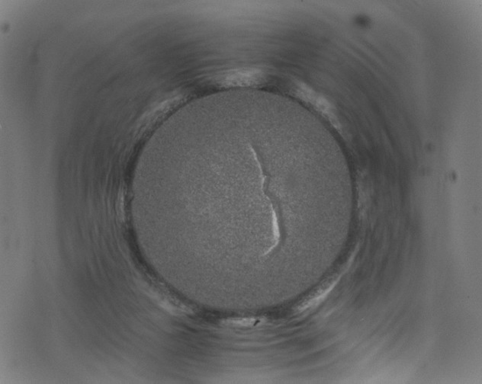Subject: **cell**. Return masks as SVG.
Here are the masks:
<instances>
[{
    "instance_id": "cell-1",
    "label": "cell",
    "mask_w": 482,
    "mask_h": 384,
    "mask_svg": "<svg viewBox=\"0 0 482 384\" xmlns=\"http://www.w3.org/2000/svg\"><path fill=\"white\" fill-rule=\"evenodd\" d=\"M263 74L257 69L229 70L219 77L218 82L225 87H244L261 83Z\"/></svg>"
},
{
    "instance_id": "cell-2",
    "label": "cell",
    "mask_w": 482,
    "mask_h": 384,
    "mask_svg": "<svg viewBox=\"0 0 482 384\" xmlns=\"http://www.w3.org/2000/svg\"><path fill=\"white\" fill-rule=\"evenodd\" d=\"M336 281H328L325 282L318 288L314 290V291L306 296V299L299 304L297 306V312L302 313L308 310L312 309L319 305L323 299L326 298L328 294L332 292V288L334 287Z\"/></svg>"
}]
</instances>
